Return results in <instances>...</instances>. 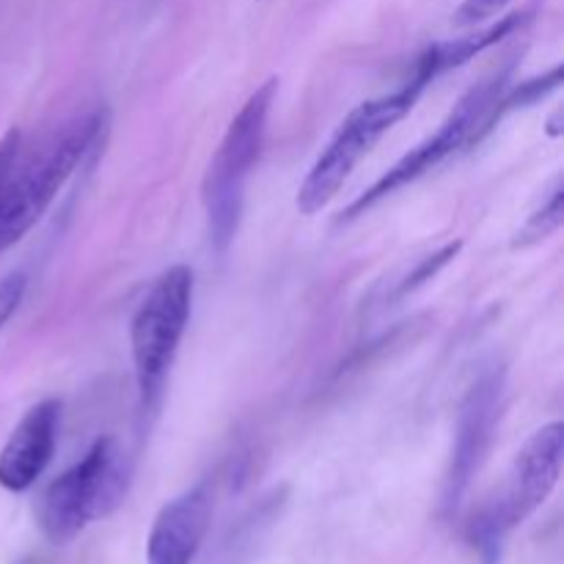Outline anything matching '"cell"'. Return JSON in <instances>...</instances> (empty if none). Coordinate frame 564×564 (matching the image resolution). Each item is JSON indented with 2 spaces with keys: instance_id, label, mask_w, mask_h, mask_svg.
<instances>
[{
  "instance_id": "obj_9",
  "label": "cell",
  "mask_w": 564,
  "mask_h": 564,
  "mask_svg": "<svg viewBox=\"0 0 564 564\" xmlns=\"http://www.w3.org/2000/svg\"><path fill=\"white\" fill-rule=\"evenodd\" d=\"M61 430V402L42 400L25 411L0 449V488L25 494L53 463Z\"/></svg>"
},
{
  "instance_id": "obj_5",
  "label": "cell",
  "mask_w": 564,
  "mask_h": 564,
  "mask_svg": "<svg viewBox=\"0 0 564 564\" xmlns=\"http://www.w3.org/2000/svg\"><path fill=\"white\" fill-rule=\"evenodd\" d=\"M427 86V80H422L419 75H411L391 94H380V97L356 105V108L345 116V121L336 127L328 147L319 152V158L314 160V165L308 169L306 180L297 187V209H301L303 215H317L319 209L328 207V204L339 196L347 176L358 169V163L372 152L375 143H378L397 121H402L411 113L413 105L419 102V97H422V91Z\"/></svg>"
},
{
  "instance_id": "obj_11",
  "label": "cell",
  "mask_w": 564,
  "mask_h": 564,
  "mask_svg": "<svg viewBox=\"0 0 564 564\" xmlns=\"http://www.w3.org/2000/svg\"><path fill=\"white\" fill-rule=\"evenodd\" d=\"M518 25H521V17L512 14V17H505V20H499L496 25L471 33V36L433 44V47L424 50V53L419 55L416 66H413V75H419L422 80L433 83L435 77H441L444 72L457 69V66H463L466 61L477 58L479 53H485L488 47H494L496 42H501L505 36H510Z\"/></svg>"
},
{
  "instance_id": "obj_8",
  "label": "cell",
  "mask_w": 564,
  "mask_h": 564,
  "mask_svg": "<svg viewBox=\"0 0 564 564\" xmlns=\"http://www.w3.org/2000/svg\"><path fill=\"white\" fill-rule=\"evenodd\" d=\"M501 405H505V372L501 367H488L471 383L457 416L455 444L444 479V501H441L446 516L463 505V496L468 494L474 477L482 468L501 422Z\"/></svg>"
},
{
  "instance_id": "obj_14",
  "label": "cell",
  "mask_w": 564,
  "mask_h": 564,
  "mask_svg": "<svg viewBox=\"0 0 564 564\" xmlns=\"http://www.w3.org/2000/svg\"><path fill=\"white\" fill-rule=\"evenodd\" d=\"M510 0H463L455 11L457 25H479V22H488L490 17L499 14Z\"/></svg>"
},
{
  "instance_id": "obj_3",
  "label": "cell",
  "mask_w": 564,
  "mask_h": 564,
  "mask_svg": "<svg viewBox=\"0 0 564 564\" xmlns=\"http://www.w3.org/2000/svg\"><path fill=\"white\" fill-rule=\"evenodd\" d=\"M564 427L551 422L527 441L494 499L485 501L468 521V543L477 551L479 564H499L507 538L532 512L549 501L562 477Z\"/></svg>"
},
{
  "instance_id": "obj_7",
  "label": "cell",
  "mask_w": 564,
  "mask_h": 564,
  "mask_svg": "<svg viewBox=\"0 0 564 564\" xmlns=\"http://www.w3.org/2000/svg\"><path fill=\"white\" fill-rule=\"evenodd\" d=\"M510 86V77L501 72V75L485 77L482 83L471 88L460 102L455 105L449 116L444 119V124L433 132L430 138H424L419 147H413L405 158L397 160L367 193L356 198V202L347 207V220L358 218V215H367V209H372L375 204H380L383 198H389L391 193L402 191L411 182L422 180L424 174L438 169L441 163H446L449 158H455L460 149L479 143V138L485 132H490L496 127V121L501 119V97H505V88Z\"/></svg>"
},
{
  "instance_id": "obj_13",
  "label": "cell",
  "mask_w": 564,
  "mask_h": 564,
  "mask_svg": "<svg viewBox=\"0 0 564 564\" xmlns=\"http://www.w3.org/2000/svg\"><path fill=\"white\" fill-rule=\"evenodd\" d=\"M25 286H28V279L25 273H20V270L0 279V334H3L9 319L14 317L17 308H20L22 297H25Z\"/></svg>"
},
{
  "instance_id": "obj_1",
  "label": "cell",
  "mask_w": 564,
  "mask_h": 564,
  "mask_svg": "<svg viewBox=\"0 0 564 564\" xmlns=\"http://www.w3.org/2000/svg\"><path fill=\"white\" fill-rule=\"evenodd\" d=\"M105 124L102 110H86L33 143L14 127L0 138V253L17 246L44 218L61 187L99 141Z\"/></svg>"
},
{
  "instance_id": "obj_6",
  "label": "cell",
  "mask_w": 564,
  "mask_h": 564,
  "mask_svg": "<svg viewBox=\"0 0 564 564\" xmlns=\"http://www.w3.org/2000/svg\"><path fill=\"white\" fill-rule=\"evenodd\" d=\"M193 270L174 264L158 275L130 319V352L143 411L160 402L193 314Z\"/></svg>"
},
{
  "instance_id": "obj_4",
  "label": "cell",
  "mask_w": 564,
  "mask_h": 564,
  "mask_svg": "<svg viewBox=\"0 0 564 564\" xmlns=\"http://www.w3.org/2000/svg\"><path fill=\"white\" fill-rule=\"evenodd\" d=\"M275 91H279V80L270 77L246 99V105L226 127L224 138L209 160L207 174H204V213H207L209 240L220 257H226L237 229H240L248 176H251L253 165L262 154L264 138H268Z\"/></svg>"
},
{
  "instance_id": "obj_12",
  "label": "cell",
  "mask_w": 564,
  "mask_h": 564,
  "mask_svg": "<svg viewBox=\"0 0 564 564\" xmlns=\"http://www.w3.org/2000/svg\"><path fill=\"white\" fill-rule=\"evenodd\" d=\"M564 220V187H562V176H556L554 185H551L549 196L543 198L538 209L529 215V220L523 224V229L518 231L516 248H529L534 242L549 240L554 231H560Z\"/></svg>"
},
{
  "instance_id": "obj_2",
  "label": "cell",
  "mask_w": 564,
  "mask_h": 564,
  "mask_svg": "<svg viewBox=\"0 0 564 564\" xmlns=\"http://www.w3.org/2000/svg\"><path fill=\"white\" fill-rule=\"evenodd\" d=\"M135 463L119 438L105 435L58 479L47 485L39 501V527L44 538L64 545L91 523L110 518L132 488Z\"/></svg>"
},
{
  "instance_id": "obj_10",
  "label": "cell",
  "mask_w": 564,
  "mask_h": 564,
  "mask_svg": "<svg viewBox=\"0 0 564 564\" xmlns=\"http://www.w3.org/2000/svg\"><path fill=\"white\" fill-rule=\"evenodd\" d=\"M213 523V496L193 488L158 512L149 532L147 564H193Z\"/></svg>"
}]
</instances>
